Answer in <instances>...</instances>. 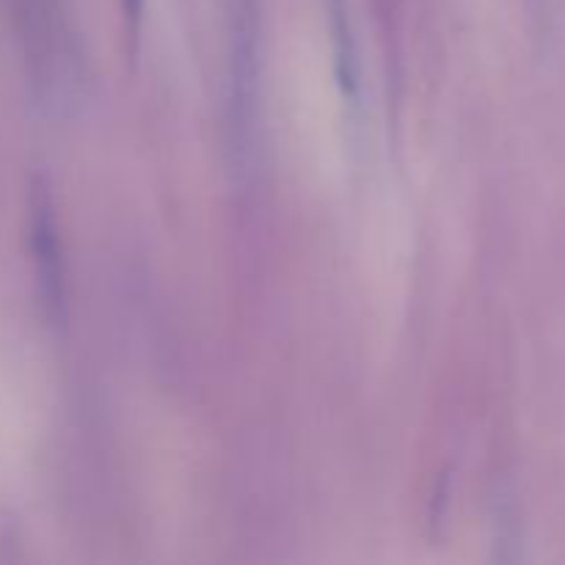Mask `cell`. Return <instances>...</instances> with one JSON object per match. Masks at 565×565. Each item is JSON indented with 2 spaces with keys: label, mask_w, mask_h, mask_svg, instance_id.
<instances>
[{
  "label": "cell",
  "mask_w": 565,
  "mask_h": 565,
  "mask_svg": "<svg viewBox=\"0 0 565 565\" xmlns=\"http://www.w3.org/2000/svg\"><path fill=\"white\" fill-rule=\"evenodd\" d=\"M141 6H143V0H125V9H127V14H130L132 28L138 25V17H141Z\"/></svg>",
  "instance_id": "obj_1"
}]
</instances>
